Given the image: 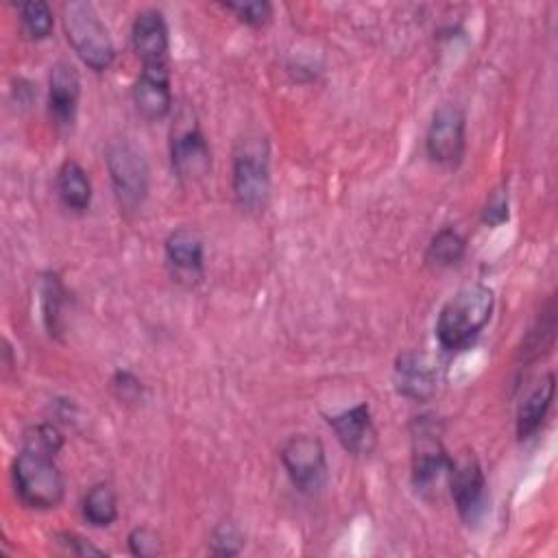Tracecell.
<instances>
[{
  "mask_svg": "<svg viewBox=\"0 0 558 558\" xmlns=\"http://www.w3.org/2000/svg\"><path fill=\"white\" fill-rule=\"evenodd\" d=\"M447 484L460 519L475 525L486 514V480L480 460L473 453L456 458Z\"/></svg>",
  "mask_w": 558,
  "mask_h": 558,
  "instance_id": "obj_10",
  "label": "cell"
},
{
  "mask_svg": "<svg viewBox=\"0 0 558 558\" xmlns=\"http://www.w3.org/2000/svg\"><path fill=\"white\" fill-rule=\"evenodd\" d=\"M464 253H466L464 235L453 227H442L429 240L425 259L438 268H449V266H456L464 257Z\"/></svg>",
  "mask_w": 558,
  "mask_h": 558,
  "instance_id": "obj_22",
  "label": "cell"
},
{
  "mask_svg": "<svg viewBox=\"0 0 558 558\" xmlns=\"http://www.w3.org/2000/svg\"><path fill=\"white\" fill-rule=\"evenodd\" d=\"M170 161L181 181H198L211 170L209 144L190 111H181L170 135Z\"/></svg>",
  "mask_w": 558,
  "mask_h": 558,
  "instance_id": "obj_5",
  "label": "cell"
},
{
  "mask_svg": "<svg viewBox=\"0 0 558 558\" xmlns=\"http://www.w3.org/2000/svg\"><path fill=\"white\" fill-rule=\"evenodd\" d=\"M83 517L94 527L111 525L118 519L116 490L105 482L94 484L83 497Z\"/></svg>",
  "mask_w": 558,
  "mask_h": 558,
  "instance_id": "obj_21",
  "label": "cell"
},
{
  "mask_svg": "<svg viewBox=\"0 0 558 558\" xmlns=\"http://www.w3.org/2000/svg\"><path fill=\"white\" fill-rule=\"evenodd\" d=\"M61 22L68 44L89 70L105 72L113 63L116 46L94 4L85 0L65 2L61 7Z\"/></svg>",
  "mask_w": 558,
  "mask_h": 558,
  "instance_id": "obj_3",
  "label": "cell"
},
{
  "mask_svg": "<svg viewBox=\"0 0 558 558\" xmlns=\"http://www.w3.org/2000/svg\"><path fill=\"white\" fill-rule=\"evenodd\" d=\"M57 194L61 203L76 214H83L92 203V181L85 168L74 161L65 159L57 170Z\"/></svg>",
  "mask_w": 558,
  "mask_h": 558,
  "instance_id": "obj_19",
  "label": "cell"
},
{
  "mask_svg": "<svg viewBox=\"0 0 558 558\" xmlns=\"http://www.w3.org/2000/svg\"><path fill=\"white\" fill-rule=\"evenodd\" d=\"M556 338V299L549 296L547 303L541 310V316L536 318L534 327L525 336V342L521 347V355L525 362H534L543 355H547L554 349Z\"/></svg>",
  "mask_w": 558,
  "mask_h": 558,
  "instance_id": "obj_20",
  "label": "cell"
},
{
  "mask_svg": "<svg viewBox=\"0 0 558 558\" xmlns=\"http://www.w3.org/2000/svg\"><path fill=\"white\" fill-rule=\"evenodd\" d=\"M105 161L120 207L137 209L148 194V166L144 157L126 142H116L107 148Z\"/></svg>",
  "mask_w": 558,
  "mask_h": 558,
  "instance_id": "obj_6",
  "label": "cell"
},
{
  "mask_svg": "<svg viewBox=\"0 0 558 558\" xmlns=\"http://www.w3.org/2000/svg\"><path fill=\"white\" fill-rule=\"evenodd\" d=\"M554 392H556V377H554V373H545L534 384V388L523 397V401L517 410V436L521 440L534 436L541 429V425L547 418V412L551 408Z\"/></svg>",
  "mask_w": 558,
  "mask_h": 558,
  "instance_id": "obj_17",
  "label": "cell"
},
{
  "mask_svg": "<svg viewBox=\"0 0 558 558\" xmlns=\"http://www.w3.org/2000/svg\"><path fill=\"white\" fill-rule=\"evenodd\" d=\"M133 102L146 120H161L172 109L168 63L142 65L133 83Z\"/></svg>",
  "mask_w": 558,
  "mask_h": 558,
  "instance_id": "obj_12",
  "label": "cell"
},
{
  "mask_svg": "<svg viewBox=\"0 0 558 558\" xmlns=\"http://www.w3.org/2000/svg\"><path fill=\"white\" fill-rule=\"evenodd\" d=\"M168 264L183 277H201L205 266L203 238L192 227H179L170 231L163 242Z\"/></svg>",
  "mask_w": 558,
  "mask_h": 558,
  "instance_id": "obj_16",
  "label": "cell"
},
{
  "mask_svg": "<svg viewBox=\"0 0 558 558\" xmlns=\"http://www.w3.org/2000/svg\"><path fill=\"white\" fill-rule=\"evenodd\" d=\"M22 447L57 456L59 449L63 447V434L50 423H39V425H33L24 432Z\"/></svg>",
  "mask_w": 558,
  "mask_h": 558,
  "instance_id": "obj_24",
  "label": "cell"
},
{
  "mask_svg": "<svg viewBox=\"0 0 558 558\" xmlns=\"http://www.w3.org/2000/svg\"><path fill=\"white\" fill-rule=\"evenodd\" d=\"M242 534L233 523H220L214 527L209 538V551L216 556H235L242 549Z\"/></svg>",
  "mask_w": 558,
  "mask_h": 558,
  "instance_id": "obj_26",
  "label": "cell"
},
{
  "mask_svg": "<svg viewBox=\"0 0 558 558\" xmlns=\"http://www.w3.org/2000/svg\"><path fill=\"white\" fill-rule=\"evenodd\" d=\"M281 464L290 482L303 490L314 493L327 482V456L320 438L310 434H296L288 438L279 451Z\"/></svg>",
  "mask_w": 558,
  "mask_h": 558,
  "instance_id": "obj_7",
  "label": "cell"
},
{
  "mask_svg": "<svg viewBox=\"0 0 558 558\" xmlns=\"http://www.w3.org/2000/svg\"><path fill=\"white\" fill-rule=\"evenodd\" d=\"M508 220V190L495 187L482 209V222L488 227H499Z\"/></svg>",
  "mask_w": 558,
  "mask_h": 558,
  "instance_id": "obj_29",
  "label": "cell"
},
{
  "mask_svg": "<svg viewBox=\"0 0 558 558\" xmlns=\"http://www.w3.org/2000/svg\"><path fill=\"white\" fill-rule=\"evenodd\" d=\"M466 144V118L458 105H442L434 111L425 135V148L432 161L453 168L462 161Z\"/></svg>",
  "mask_w": 558,
  "mask_h": 558,
  "instance_id": "obj_9",
  "label": "cell"
},
{
  "mask_svg": "<svg viewBox=\"0 0 558 558\" xmlns=\"http://www.w3.org/2000/svg\"><path fill=\"white\" fill-rule=\"evenodd\" d=\"M57 545L72 556H105V551L96 545H92L85 536L76 534V532H59L54 534Z\"/></svg>",
  "mask_w": 558,
  "mask_h": 558,
  "instance_id": "obj_30",
  "label": "cell"
},
{
  "mask_svg": "<svg viewBox=\"0 0 558 558\" xmlns=\"http://www.w3.org/2000/svg\"><path fill=\"white\" fill-rule=\"evenodd\" d=\"M342 449L351 456H368L377 447V429L368 403H357L327 418Z\"/></svg>",
  "mask_w": 558,
  "mask_h": 558,
  "instance_id": "obj_11",
  "label": "cell"
},
{
  "mask_svg": "<svg viewBox=\"0 0 558 558\" xmlns=\"http://www.w3.org/2000/svg\"><path fill=\"white\" fill-rule=\"evenodd\" d=\"M222 7L229 9L231 13H235L248 26H264L272 17V4L266 0H246V2L229 0V2H222Z\"/></svg>",
  "mask_w": 558,
  "mask_h": 558,
  "instance_id": "obj_25",
  "label": "cell"
},
{
  "mask_svg": "<svg viewBox=\"0 0 558 558\" xmlns=\"http://www.w3.org/2000/svg\"><path fill=\"white\" fill-rule=\"evenodd\" d=\"M495 310V294L484 283L460 288L440 307L436 320V338L445 351L466 349L488 325Z\"/></svg>",
  "mask_w": 558,
  "mask_h": 558,
  "instance_id": "obj_1",
  "label": "cell"
},
{
  "mask_svg": "<svg viewBox=\"0 0 558 558\" xmlns=\"http://www.w3.org/2000/svg\"><path fill=\"white\" fill-rule=\"evenodd\" d=\"M81 98V76L76 68L68 61H57L50 70L48 109L57 126H72L78 111Z\"/></svg>",
  "mask_w": 558,
  "mask_h": 558,
  "instance_id": "obj_15",
  "label": "cell"
},
{
  "mask_svg": "<svg viewBox=\"0 0 558 558\" xmlns=\"http://www.w3.org/2000/svg\"><path fill=\"white\" fill-rule=\"evenodd\" d=\"M131 41L142 59V65H155V63H168V26L157 9H144L135 15L131 24Z\"/></svg>",
  "mask_w": 558,
  "mask_h": 558,
  "instance_id": "obj_14",
  "label": "cell"
},
{
  "mask_svg": "<svg viewBox=\"0 0 558 558\" xmlns=\"http://www.w3.org/2000/svg\"><path fill=\"white\" fill-rule=\"evenodd\" d=\"M65 303L68 292L61 277L52 270L39 277V305H41V320L50 338H59L65 331Z\"/></svg>",
  "mask_w": 558,
  "mask_h": 558,
  "instance_id": "obj_18",
  "label": "cell"
},
{
  "mask_svg": "<svg viewBox=\"0 0 558 558\" xmlns=\"http://www.w3.org/2000/svg\"><path fill=\"white\" fill-rule=\"evenodd\" d=\"M414 432V453H412V482L416 490H438L442 482H449V473L453 469V458L447 453L438 436L434 434V425L425 421V416L416 418Z\"/></svg>",
  "mask_w": 558,
  "mask_h": 558,
  "instance_id": "obj_8",
  "label": "cell"
},
{
  "mask_svg": "<svg viewBox=\"0 0 558 558\" xmlns=\"http://www.w3.org/2000/svg\"><path fill=\"white\" fill-rule=\"evenodd\" d=\"M126 543H129V551L137 558H153L159 554L161 549V541H159V534L148 527V525H137L129 532L126 536Z\"/></svg>",
  "mask_w": 558,
  "mask_h": 558,
  "instance_id": "obj_27",
  "label": "cell"
},
{
  "mask_svg": "<svg viewBox=\"0 0 558 558\" xmlns=\"http://www.w3.org/2000/svg\"><path fill=\"white\" fill-rule=\"evenodd\" d=\"M13 486L17 499L33 510L57 508L65 495V480L54 456L26 447L13 462Z\"/></svg>",
  "mask_w": 558,
  "mask_h": 558,
  "instance_id": "obj_4",
  "label": "cell"
},
{
  "mask_svg": "<svg viewBox=\"0 0 558 558\" xmlns=\"http://www.w3.org/2000/svg\"><path fill=\"white\" fill-rule=\"evenodd\" d=\"M395 384L399 395L412 401H429L438 388V366L427 353L405 351L395 362Z\"/></svg>",
  "mask_w": 558,
  "mask_h": 558,
  "instance_id": "obj_13",
  "label": "cell"
},
{
  "mask_svg": "<svg viewBox=\"0 0 558 558\" xmlns=\"http://www.w3.org/2000/svg\"><path fill=\"white\" fill-rule=\"evenodd\" d=\"M233 196L244 211L264 209L270 192V148L262 133H246L233 148Z\"/></svg>",
  "mask_w": 558,
  "mask_h": 558,
  "instance_id": "obj_2",
  "label": "cell"
},
{
  "mask_svg": "<svg viewBox=\"0 0 558 558\" xmlns=\"http://www.w3.org/2000/svg\"><path fill=\"white\" fill-rule=\"evenodd\" d=\"M20 22L31 39H46L52 33L54 17L44 0H26L20 4Z\"/></svg>",
  "mask_w": 558,
  "mask_h": 558,
  "instance_id": "obj_23",
  "label": "cell"
},
{
  "mask_svg": "<svg viewBox=\"0 0 558 558\" xmlns=\"http://www.w3.org/2000/svg\"><path fill=\"white\" fill-rule=\"evenodd\" d=\"M111 390L122 403H137L144 399V384L131 371H116Z\"/></svg>",
  "mask_w": 558,
  "mask_h": 558,
  "instance_id": "obj_28",
  "label": "cell"
}]
</instances>
